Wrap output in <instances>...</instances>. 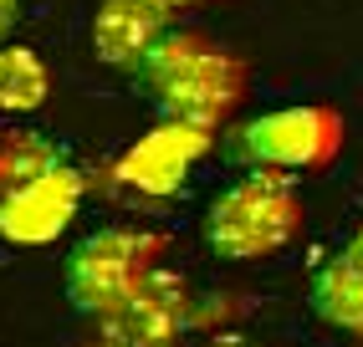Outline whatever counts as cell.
<instances>
[{
	"mask_svg": "<svg viewBox=\"0 0 363 347\" xmlns=\"http://www.w3.org/2000/svg\"><path fill=\"white\" fill-rule=\"evenodd\" d=\"M138 77L149 87L154 108L164 113V123H184L200 133H220L251 87L246 57H235L230 46L200 31H174L138 67Z\"/></svg>",
	"mask_w": 363,
	"mask_h": 347,
	"instance_id": "cell-1",
	"label": "cell"
},
{
	"mask_svg": "<svg viewBox=\"0 0 363 347\" xmlns=\"http://www.w3.org/2000/svg\"><path fill=\"white\" fill-rule=\"evenodd\" d=\"M302 230V194L286 174L251 169L215 194L205 215V245L220 261H266L286 251Z\"/></svg>",
	"mask_w": 363,
	"mask_h": 347,
	"instance_id": "cell-2",
	"label": "cell"
},
{
	"mask_svg": "<svg viewBox=\"0 0 363 347\" xmlns=\"http://www.w3.org/2000/svg\"><path fill=\"white\" fill-rule=\"evenodd\" d=\"M164 251H169L164 235L138 230V225L92 230L87 240L72 245V256H67V271H62L67 302L77 307L82 317L103 322L154 266H164Z\"/></svg>",
	"mask_w": 363,
	"mask_h": 347,
	"instance_id": "cell-3",
	"label": "cell"
},
{
	"mask_svg": "<svg viewBox=\"0 0 363 347\" xmlns=\"http://www.w3.org/2000/svg\"><path fill=\"white\" fill-rule=\"evenodd\" d=\"M343 148V113L323 108V103H302V108H277L251 118L246 128H235L230 154L251 169L266 174H302V169H328Z\"/></svg>",
	"mask_w": 363,
	"mask_h": 347,
	"instance_id": "cell-4",
	"label": "cell"
},
{
	"mask_svg": "<svg viewBox=\"0 0 363 347\" xmlns=\"http://www.w3.org/2000/svg\"><path fill=\"white\" fill-rule=\"evenodd\" d=\"M189 281L174 266H154L103 322L98 337L108 347H179L189 332Z\"/></svg>",
	"mask_w": 363,
	"mask_h": 347,
	"instance_id": "cell-5",
	"label": "cell"
},
{
	"mask_svg": "<svg viewBox=\"0 0 363 347\" xmlns=\"http://www.w3.org/2000/svg\"><path fill=\"white\" fill-rule=\"evenodd\" d=\"M169 36H174L169 0H103L92 16V52H98V62L123 72H138Z\"/></svg>",
	"mask_w": 363,
	"mask_h": 347,
	"instance_id": "cell-6",
	"label": "cell"
},
{
	"mask_svg": "<svg viewBox=\"0 0 363 347\" xmlns=\"http://www.w3.org/2000/svg\"><path fill=\"white\" fill-rule=\"evenodd\" d=\"M82 194H87V184H82V174L72 164L57 169V174H46V179H36L31 189L0 200V240H11V245L57 240L72 225V215L82 210Z\"/></svg>",
	"mask_w": 363,
	"mask_h": 347,
	"instance_id": "cell-7",
	"label": "cell"
},
{
	"mask_svg": "<svg viewBox=\"0 0 363 347\" xmlns=\"http://www.w3.org/2000/svg\"><path fill=\"white\" fill-rule=\"evenodd\" d=\"M210 143L215 133L184 128V123H159L118 159V179L138 194H174L184 184V174L195 169V159L210 154Z\"/></svg>",
	"mask_w": 363,
	"mask_h": 347,
	"instance_id": "cell-8",
	"label": "cell"
},
{
	"mask_svg": "<svg viewBox=\"0 0 363 347\" xmlns=\"http://www.w3.org/2000/svg\"><path fill=\"white\" fill-rule=\"evenodd\" d=\"M312 312L343 332L363 337V245H343L318 276H312Z\"/></svg>",
	"mask_w": 363,
	"mask_h": 347,
	"instance_id": "cell-9",
	"label": "cell"
},
{
	"mask_svg": "<svg viewBox=\"0 0 363 347\" xmlns=\"http://www.w3.org/2000/svg\"><path fill=\"white\" fill-rule=\"evenodd\" d=\"M67 169V154L36 128H11L0 133V200H11V194L31 189L36 179L46 174Z\"/></svg>",
	"mask_w": 363,
	"mask_h": 347,
	"instance_id": "cell-10",
	"label": "cell"
},
{
	"mask_svg": "<svg viewBox=\"0 0 363 347\" xmlns=\"http://www.w3.org/2000/svg\"><path fill=\"white\" fill-rule=\"evenodd\" d=\"M52 97V72L31 46H0V113H36Z\"/></svg>",
	"mask_w": 363,
	"mask_h": 347,
	"instance_id": "cell-11",
	"label": "cell"
},
{
	"mask_svg": "<svg viewBox=\"0 0 363 347\" xmlns=\"http://www.w3.org/2000/svg\"><path fill=\"white\" fill-rule=\"evenodd\" d=\"M16 21H21V0H0V46H11Z\"/></svg>",
	"mask_w": 363,
	"mask_h": 347,
	"instance_id": "cell-12",
	"label": "cell"
},
{
	"mask_svg": "<svg viewBox=\"0 0 363 347\" xmlns=\"http://www.w3.org/2000/svg\"><path fill=\"white\" fill-rule=\"evenodd\" d=\"M210 347H251V342H240V337H220V342H210Z\"/></svg>",
	"mask_w": 363,
	"mask_h": 347,
	"instance_id": "cell-13",
	"label": "cell"
},
{
	"mask_svg": "<svg viewBox=\"0 0 363 347\" xmlns=\"http://www.w3.org/2000/svg\"><path fill=\"white\" fill-rule=\"evenodd\" d=\"M174 11H184V6H210V0H169Z\"/></svg>",
	"mask_w": 363,
	"mask_h": 347,
	"instance_id": "cell-14",
	"label": "cell"
},
{
	"mask_svg": "<svg viewBox=\"0 0 363 347\" xmlns=\"http://www.w3.org/2000/svg\"><path fill=\"white\" fill-rule=\"evenodd\" d=\"M82 347H108V342H103V337H98V342H82Z\"/></svg>",
	"mask_w": 363,
	"mask_h": 347,
	"instance_id": "cell-15",
	"label": "cell"
},
{
	"mask_svg": "<svg viewBox=\"0 0 363 347\" xmlns=\"http://www.w3.org/2000/svg\"><path fill=\"white\" fill-rule=\"evenodd\" d=\"M353 240H358V245H363V230H358V235H353Z\"/></svg>",
	"mask_w": 363,
	"mask_h": 347,
	"instance_id": "cell-16",
	"label": "cell"
}]
</instances>
